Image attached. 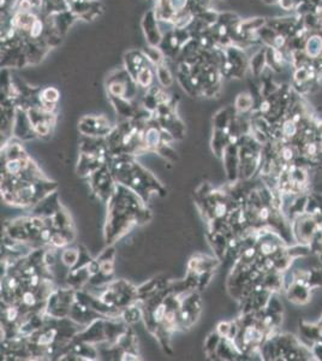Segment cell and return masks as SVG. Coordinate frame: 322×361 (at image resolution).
Returning <instances> with one entry per match:
<instances>
[{
	"instance_id": "7a4b0ae2",
	"label": "cell",
	"mask_w": 322,
	"mask_h": 361,
	"mask_svg": "<svg viewBox=\"0 0 322 361\" xmlns=\"http://www.w3.org/2000/svg\"><path fill=\"white\" fill-rule=\"evenodd\" d=\"M150 218L152 214L145 201L127 187L115 183L114 191L107 203L105 241L110 246L132 226L147 223Z\"/></svg>"
},
{
	"instance_id": "9c48e42d",
	"label": "cell",
	"mask_w": 322,
	"mask_h": 361,
	"mask_svg": "<svg viewBox=\"0 0 322 361\" xmlns=\"http://www.w3.org/2000/svg\"><path fill=\"white\" fill-rule=\"evenodd\" d=\"M75 299H76V290L72 288L54 289L47 300L45 312L47 315L53 318H69Z\"/></svg>"
},
{
	"instance_id": "2e32d148",
	"label": "cell",
	"mask_w": 322,
	"mask_h": 361,
	"mask_svg": "<svg viewBox=\"0 0 322 361\" xmlns=\"http://www.w3.org/2000/svg\"><path fill=\"white\" fill-rule=\"evenodd\" d=\"M60 94L54 87H47L39 90V107L53 112L57 103L59 102Z\"/></svg>"
},
{
	"instance_id": "6da1fadb",
	"label": "cell",
	"mask_w": 322,
	"mask_h": 361,
	"mask_svg": "<svg viewBox=\"0 0 322 361\" xmlns=\"http://www.w3.org/2000/svg\"><path fill=\"white\" fill-rule=\"evenodd\" d=\"M1 196L12 206H36L53 194L57 183L48 180L18 142L1 148Z\"/></svg>"
},
{
	"instance_id": "603a6c76",
	"label": "cell",
	"mask_w": 322,
	"mask_h": 361,
	"mask_svg": "<svg viewBox=\"0 0 322 361\" xmlns=\"http://www.w3.org/2000/svg\"><path fill=\"white\" fill-rule=\"evenodd\" d=\"M157 76L163 88H167L172 85V82H173L172 75H171L170 70H168V68L166 67L163 62L157 65Z\"/></svg>"
},
{
	"instance_id": "ffe728a7",
	"label": "cell",
	"mask_w": 322,
	"mask_h": 361,
	"mask_svg": "<svg viewBox=\"0 0 322 361\" xmlns=\"http://www.w3.org/2000/svg\"><path fill=\"white\" fill-rule=\"evenodd\" d=\"M254 107V98L249 93H242L237 97L235 103V108L237 112L245 113Z\"/></svg>"
},
{
	"instance_id": "7402d4cb",
	"label": "cell",
	"mask_w": 322,
	"mask_h": 361,
	"mask_svg": "<svg viewBox=\"0 0 322 361\" xmlns=\"http://www.w3.org/2000/svg\"><path fill=\"white\" fill-rule=\"evenodd\" d=\"M80 248H67L62 253V261L65 266L72 269L80 260Z\"/></svg>"
},
{
	"instance_id": "484cf974",
	"label": "cell",
	"mask_w": 322,
	"mask_h": 361,
	"mask_svg": "<svg viewBox=\"0 0 322 361\" xmlns=\"http://www.w3.org/2000/svg\"><path fill=\"white\" fill-rule=\"evenodd\" d=\"M321 323H322V319H321Z\"/></svg>"
},
{
	"instance_id": "5bb4252c",
	"label": "cell",
	"mask_w": 322,
	"mask_h": 361,
	"mask_svg": "<svg viewBox=\"0 0 322 361\" xmlns=\"http://www.w3.org/2000/svg\"><path fill=\"white\" fill-rule=\"evenodd\" d=\"M158 17L155 11H149L145 15L142 21V27L145 30V37L149 46H158L162 41V36L158 27Z\"/></svg>"
},
{
	"instance_id": "ba28073f",
	"label": "cell",
	"mask_w": 322,
	"mask_h": 361,
	"mask_svg": "<svg viewBox=\"0 0 322 361\" xmlns=\"http://www.w3.org/2000/svg\"><path fill=\"white\" fill-rule=\"evenodd\" d=\"M107 92L110 98H120L131 102L137 92V85L124 69L115 70L107 78Z\"/></svg>"
},
{
	"instance_id": "5b68a950",
	"label": "cell",
	"mask_w": 322,
	"mask_h": 361,
	"mask_svg": "<svg viewBox=\"0 0 322 361\" xmlns=\"http://www.w3.org/2000/svg\"><path fill=\"white\" fill-rule=\"evenodd\" d=\"M99 288V294L94 292V295H97L102 302L108 305L112 309H115L122 312V309H124L125 307L131 306L138 302V290L137 288L134 287L132 284H130L129 282L123 281H112L110 283L101 285V287H95ZM88 290V289H87Z\"/></svg>"
},
{
	"instance_id": "9a60e30c",
	"label": "cell",
	"mask_w": 322,
	"mask_h": 361,
	"mask_svg": "<svg viewBox=\"0 0 322 361\" xmlns=\"http://www.w3.org/2000/svg\"><path fill=\"white\" fill-rule=\"evenodd\" d=\"M288 297L295 304L303 305L310 300V289L308 284L295 282L288 288Z\"/></svg>"
},
{
	"instance_id": "cb8c5ba5",
	"label": "cell",
	"mask_w": 322,
	"mask_h": 361,
	"mask_svg": "<svg viewBox=\"0 0 322 361\" xmlns=\"http://www.w3.org/2000/svg\"><path fill=\"white\" fill-rule=\"evenodd\" d=\"M279 159L283 161V165H289V163L293 160L296 158V151L293 148V146L291 145H283L278 151Z\"/></svg>"
},
{
	"instance_id": "8fae6325",
	"label": "cell",
	"mask_w": 322,
	"mask_h": 361,
	"mask_svg": "<svg viewBox=\"0 0 322 361\" xmlns=\"http://www.w3.org/2000/svg\"><path fill=\"white\" fill-rule=\"evenodd\" d=\"M32 129L39 138L51 136L55 124V116L52 111H47L39 106H32L26 110Z\"/></svg>"
},
{
	"instance_id": "d4e9b609",
	"label": "cell",
	"mask_w": 322,
	"mask_h": 361,
	"mask_svg": "<svg viewBox=\"0 0 322 361\" xmlns=\"http://www.w3.org/2000/svg\"><path fill=\"white\" fill-rule=\"evenodd\" d=\"M145 54L147 55L150 62L157 65L163 62L162 51L158 49V46H148V49L145 51Z\"/></svg>"
},
{
	"instance_id": "8992f818",
	"label": "cell",
	"mask_w": 322,
	"mask_h": 361,
	"mask_svg": "<svg viewBox=\"0 0 322 361\" xmlns=\"http://www.w3.org/2000/svg\"><path fill=\"white\" fill-rule=\"evenodd\" d=\"M92 278L89 287H101L113 281L114 275V248L108 247L97 259H93L89 264Z\"/></svg>"
},
{
	"instance_id": "52a82bcc",
	"label": "cell",
	"mask_w": 322,
	"mask_h": 361,
	"mask_svg": "<svg viewBox=\"0 0 322 361\" xmlns=\"http://www.w3.org/2000/svg\"><path fill=\"white\" fill-rule=\"evenodd\" d=\"M202 312V301L197 290L180 292L179 330L185 331L193 327Z\"/></svg>"
},
{
	"instance_id": "3957f363",
	"label": "cell",
	"mask_w": 322,
	"mask_h": 361,
	"mask_svg": "<svg viewBox=\"0 0 322 361\" xmlns=\"http://www.w3.org/2000/svg\"><path fill=\"white\" fill-rule=\"evenodd\" d=\"M107 164L115 183L137 194L145 204L152 195H166V189L154 175L131 155L108 156Z\"/></svg>"
},
{
	"instance_id": "44dd1931",
	"label": "cell",
	"mask_w": 322,
	"mask_h": 361,
	"mask_svg": "<svg viewBox=\"0 0 322 361\" xmlns=\"http://www.w3.org/2000/svg\"><path fill=\"white\" fill-rule=\"evenodd\" d=\"M299 332H301L302 337L310 340L313 342L321 340L320 334H319V324H308V323H302L301 327H299Z\"/></svg>"
},
{
	"instance_id": "30bf717a",
	"label": "cell",
	"mask_w": 322,
	"mask_h": 361,
	"mask_svg": "<svg viewBox=\"0 0 322 361\" xmlns=\"http://www.w3.org/2000/svg\"><path fill=\"white\" fill-rule=\"evenodd\" d=\"M89 186L92 188L93 193L102 201L108 203V200L112 196L115 188V181L113 178L112 172L110 170L107 161L105 165H102L99 170L95 171L92 176H89Z\"/></svg>"
},
{
	"instance_id": "ac0fdd59",
	"label": "cell",
	"mask_w": 322,
	"mask_h": 361,
	"mask_svg": "<svg viewBox=\"0 0 322 361\" xmlns=\"http://www.w3.org/2000/svg\"><path fill=\"white\" fill-rule=\"evenodd\" d=\"M134 80L138 87L149 88L150 85L153 83V80H154V72H153L150 64L143 67L142 69L137 72V75H136Z\"/></svg>"
},
{
	"instance_id": "e0dca14e",
	"label": "cell",
	"mask_w": 322,
	"mask_h": 361,
	"mask_svg": "<svg viewBox=\"0 0 322 361\" xmlns=\"http://www.w3.org/2000/svg\"><path fill=\"white\" fill-rule=\"evenodd\" d=\"M266 65H267V59H266V49L260 50L249 62V67H250L251 72L254 76H260L262 75L263 70H265Z\"/></svg>"
},
{
	"instance_id": "4fadbf2b",
	"label": "cell",
	"mask_w": 322,
	"mask_h": 361,
	"mask_svg": "<svg viewBox=\"0 0 322 361\" xmlns=\"http://www.w3.org/2000/svg\"><path fill=\"white\" fill-rule=\"evenodd\" d=\"M319 229V225L311 214H304L303 217H299L296 221L295 224V235L299 242L302 243H311L314 235H315L316 230Z\"/></svg>"
},
{
	"instance_id": "277c9868",
	"label": "cell",
	"mask_w": 322,
	"mask_h": 361,
	"mask_svg": "<svg viewBox=\"0 0 322 361\" xmlns=\"http://www.w3.org/2000/svg\"><path fill=\"white\" fill-rule=\"evenodd\" d=\"M195 201L201 214L208 224V230L225 223L232 209L238 205L231 191L214 189L203 183L195 191Z\"/></svg>"
},
{
	"instance_id": "d6986e66",
	"label": "cell",
	"mask_w": 322,
	"mask_h": 361,
	"mask_svg": "<svg viewBox=\"0 0 322 361\" xmlns=\"http://www.w3.org/2000/svg\"><path fill=\"white\" fill-rule=\"evenodd\" d=\"M298 133H299L298 124H297L296 122H293L290 117L286 118L280 127L281 138H286V140H291V138H295Z\"/></svg>"
},
{
	"instance_id": "7c38bea8",
	"label": "cell",
	"mask_w": 322,
	"mask_h": 361,
	"mask_svg": "<svg viewBox=\"0 0 322 361\" xmlns=\"http://www.w3.org/2000/svg\"><path fill=\"white\" fill-rule=\"evenodd\" d=\"M113 127L104 116H84L79 123V130L83 136L89 138H106Z\"/></svg>"
}]
</instances>
